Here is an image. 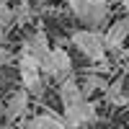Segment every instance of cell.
Listing matches in <instances>:
<instances>
[{"mask_svg":"<svg viewBox=\"0 0 129 129\" xmlns=\"http://www.w3.org/2000/svg\"><path fill=\"white\" fill-rule=\"evenodd\" d=\"M0 114H3V106H0Z\"/></svg>","mask_w":129,"mask_h":129,"instance_id":"obj_16","label":"cell"},{"mask_svg":"<svg viewBox=\"0 0 129 129\" xmlns=\"http://www.w3.org/2000/svg\"><path fill=\"white\" fill-rule=\"evenodd\" d=\"M85 3H90V5H106V0H85Z\"/></svg>","mask_w":129,"mask_h":129,"instance_id":"obj_15","label":"cell"},{"mask_svg":"<svg viewBox=\"0 0 129 129\" xmlns=\"http://www.w3.org/2000/svg\"><path fill=\"white\" fill-rule=\"evenodd\" d=\"M106 88H109V80L106 78H101V75H95V72H88L85 75V83L80 85V93L88 98L93 90H106Z\"/></svg>","mask_w":129,"mask_h":129,"instance_id":"obj_10","label":"cell"},{"mask_svg":"<svg viewBox=\"0 0 129 129\" xmlns=\"http://www.w3.org/2000/svg\"><path fill=\"white\" fill-rule=\"evenodd\" d=\"M26 106H28V93H26V90H16L13 95H10L8 106L3 109L5 119H8V121H16L18 116H23V114H26Z\"/></svg>","mask_w":129,"mask_h":129,"instance_id":"obj_8","label":"cell"},{"mask_svg":"<svg viewBox=\"0 0 129 129\" xmlns=\"http://www.w3.org/2000/svg\"><path fill=\"white\" fill-rule=\"evenodd\" d=\"M10 59V52H8V47H3V44H0V64H5Z\"/></svg>","mask_w":129,"mask_h":129,"instance_id":"obj_13","label":"cell"},{"mask_svg":"<svg viewBox=\"0 0 129 129\" xmlns=\"http://www.w3.org/2000/svg\"><path fill=\"white\" fill-rule=\"evenodd\" d=\"M59 98H62V106L64 109H72V106H78L85 101V95L80 93V85L75 83L72 78H64L59 83Z\"/></svg>","mask_w":129,"mask_h":129,"instance_id":"obj_7","label":"cell"},{"mask_svg":"<svg viewBox=\"0 0 129 129\" xmlns=\"http://www.w3.org/2000/svg\"><path fill=\"white\" fill-rule=\"evenodd\" d=\"M13 21H16V13H13V8H8V5H3V3H0V26H3L5 31H10Z\"/></svg>","mask_w":129,"mask_h":129,"instance_id":"obj_12","label":"cell"},{"mask_svg":"<svg viewBox=\"0 0 129 129\" xmlns=\"http://www.w3.org/2000/svg\"><path fill=\"white\" fill-rule=\"evenodd\" d=\"M5 36H8V31H5L3 26H0V44H3V41H5Z\"/></svg>","mask_w":129,"mask_h":129,"instance_id":"obj_14","label":"cell"},{"mask_svg":"<svg viewBox=\"0 0 129 129\" xmlns=\"http://www.w3.org/2000/svg\"><path fill=\"white\" fill-rule=\"evenodd\" d=\"M124 78H116L114 83H109V88H106V98L109 103H116V106H124L126 103V95H124Z\"/></svg>","mask_w":129,"mask_h":129,"instance_id":"obj_11","label":"cell"},{"mask_svg":"<svg viewBox=\"0 0 129 129\" xmlns=\"http://www.w3.org/2000/svg\"><path fill=\"white\" fill-rule=\"evenodd\" d=\"M70 10L78 16L85 26H90V31L103 28V23L109 21V5H90L85 0H67Z\"/></svg>","mask_w":129,"mask_h":129,"instance_id":"obj_2","label":"cell"},{"mask_svg":"<svg viewBox=\"0 0 129 129\" xmlns=\"http://www.w3.org/2000/svg\"><path fill=\"white\" fill-rule=\"evenodd\" d=\"M70 41H72V47H78L90 62H95V64H103V62H106V47H103L101 31L78 28V31H72Z\"/></svg>","mask_w":129,"mask_h":129,"instance_id":"obj_1","label":"cell"},{"mask_svg":"<svg viewBox=\"0 0 129 129\" xmlns=\"http://www.w3.org/2000/svg\"><path fill=\"white\" fill-rule=\"evenodd\" d=\"M90 121H95V106L85 98L83 103H78V106H72V109H64V126L67 129H78V126H83V124H90Z\"/></svg>","mask_w":129,"mask_h":129,"instance_id":"obj_4","label":"cell"},{"mask_svg":"<svg viewBox=\"0 0 129 129\" xmlns=\"http://www.w3.org/2000/svg\"><path fill=\"white\" fill-rule=\"evenodd\" d=\"M49 59H52V78H57V80H64V78H70V70H72V59L67 54V49H62V47H54L49 52Z\"/></svg>","mask_w":129,"mask_h":129,"instance_id":"obj_6","label":"cell"},{"mask_svg":"<svg viewBox=\"0 0 129 129\" xmlns=\"http://www.w3.org/2000/svg\"><path fill=\"white\" fill-rule=\"evenodd\" d=\"M21 129H67L62 124V119H57L54 114H39V116H34V119H28Z\"/></svg>","mask_w":129,"mask_h":129,"instance_id":"obj_9","label":"cell"},{"mask_svg":"<svg viewBox=\"0 0 129 129\" xmlns=\"http://www.w3.org/2000/svg\"><path fill=\"white\" fill-rule=\"evenodd\" d=\"M126 34H129V21H126V18H119V21H114L111 26H106V31L101 34V36H103V47H106V52H109V49L119 52V49L124 47Z\"/></svg>","mask_w":129,"mask_h":129,"instance_id":"obj_5","label":"cell"},{"mask_svg":"<svg viewBox=\"0 0 129 129\" xmlns=\"http://www.w3.org/2000/svg\"><path fill=\"white\" fill-rule=\"evenodd\" d=\"M18 70H21V83H23V90L26 93H41L44 90V78H41V70H39V64L36 59L28 54L26 49H21V54H18Z\"/></svg>","mask_w":129,"mask_h":129,"instance_id":"obj_3","label":"cell"}]
</instances>
